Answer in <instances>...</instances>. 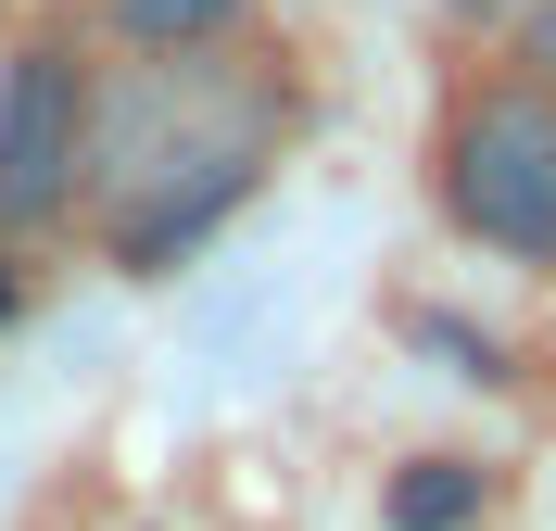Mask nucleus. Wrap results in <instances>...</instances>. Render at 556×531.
I'll list each match as a JSON object with an SVG mask.
<instances>
[{
	"instance_id": "423d86ee",
	"label": "nucleus",
	"mask_w": 556,
	"mask_h": 531,
	"mask_svg": "<svg viewBox=\"0 0 556 531\" xmlns=\"http://www.w3.org/2000/svg\"><path fill=\"white\" fill-rule=\"evenodd\" d=\"M455 13H468V26H544L556 0H455Z\"/></svg>"
},
{
	"instance_id": "f257e3e1",
	"label": "nucleus",
	"mask_w": 556,
	"mask_h": 531,
	"mask_svg": "<svg viewBox=\"0 0 556 531\" xmlns=\"http://www.w3.org/2000/svg\"><path fill=\"white\" fill-rule=\"evenodd\" d=\"M278 140V89L241 76L228 51H139L127 76H89V165L76 203L114 241V266H177L215 215L253 190Z\"/></svg>"
},
{
	"instance_id": "6e6552de",
	"label": "nucleus",
	"mask_w": 556,
	"mask_h": 531,
	"mask_svg": "<svg viewBox=\"0 0 556 531\" xmlns=\"http://www.w3.org/2000/svg\"><path fill=\"white\" fill-rule=\"evenodd\" d=\"M0 317H13V279H0Z\"/></svg>"
},
{
	"instance_id": "7ed1b4c3",
	"label": "nucleus",
	"mask_w": 556,
	"mask_h": 531,
	"mask_svg": "<svg viewBox=\"0 0 556 531\" xmlns=\"http://www.w3.org/2000/svg\"><path fill=\"white\" fill-rule=\"evenodd\" d=\"M76 165H89V64L64 38H26L0 76V228L76 215Z\"/></svg>"
},
{
	"instance_id": "20e7f679",
	"label": "nucleus",
	"mask_w": 556,
	"mask_h": 531,
	"mask_svg": "<svg viewBox=\"0 0 556 531\" xmlns=\"http://www.w3.org/2000/svg\"><path fill=\"white\" fill-rule=\"evenodd\" d=\"M481 506H493V468H468V456H417L392 481V531H468Z\"/></svg>"
},
{
	"instance_id": "39448f33",
	"label": "nucleus",
	"mask_w": 556,
	"mask_h": 531,
	"mask_svg": "<svg viewBox=\"0 0 556 531\" xmlns=\"http://www.w3.org/2000/svg\"><path fill=\"white\" fill-rule=\"evenodd\" d=\"M127 51H228L241 38V0H102Z\"/></svg>"
},
{
	"instance_id": "0eeeda50",
	"label": "nucleus",
	"mask_w": 556,
	"mask_h": 531,
	"mask_svg": "<svg viewBox=\"0 0 556 531\" xmlns=\"http://www.w3.org/2000/svg\"><path fill=\"white\" fill-rule=\"evenodd\" d=\"M531 64H544V89H556V13H544V26H531Z\"/></svg>"
},
{
	"instance_id": "f03ea898",
	"label": "nucleus",
	"mask_w": 556,
	"mask_h": 531,
	"mask_svg": "<svg viewBox=\"0 0 556 531\" xmlns=\"http://www.w3.org/2000/svg\"><path fill=\"white\" fill-rule=\"evenodd\" d=\"M443 215L481 253L556 266V89L544 76H493L443 127Z\"/></svg>"
}]
</instances>
